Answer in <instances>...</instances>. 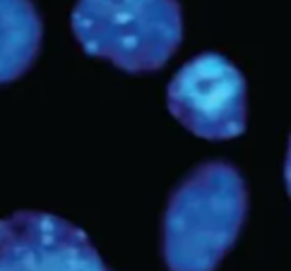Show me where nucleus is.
<instances>
[{
    "mask_svg": "<svg viewBox=\"0 0 291 271\" xmlns=\"http://www.w3.org/2000/svg\"><path fill=\"white\" fill-rule=\"evenodd\" d=\"M166 106L193 135L212 142L238 137L248 120L246 77L224 55H195L171 77Z\"/></svg>",
    "mask_w": 291,
    "mask_h": 271,
    "instance_id": "obj_3",
    "label": "nucleus"
},
{
    "mask_svg": "<svg viewBox=\"0 0 291 271\" xmlns=\"http://www.w3.org/2000/svg\"><path fill=\"white\" fill-rule=\"evenodd\" d=\"M248 216V188L226 161L193 168L171 192L161 250L169 271H214L231 250Z\"/></svg>",
    "mask_w": 291,
    "mask_h": 271,
    "instance_id": "obj_1",
    "label": "nucleus"
},
{
    "mask_svg": "<svg viewBox=\"0 0 291 271\" xmlns=\"http://www.w3.org/2000/svg\"><path fill=\"white\" fill-rule=\"evenodd\" d=\"M0 271H111L87 233L48 211L0 218Z\"/></svg>",
    "mask_w": 291,
    "mask_h": 271,
    "instance_id": "obj_4",
    "label": "nucleus"
},
{
    "mask_svg": "<svg viewBox=\"0 0 291 271\" xmlns=\"http://www.w3.org/2000/svg\"><path fill=\"white\" fill-rule=\"evenodd\" d=\"M44 41V20L31 0H0V84L22 77Z\"/></svg>",
    "mask_w": 291,
    "mask_h": 271,
    "instance_id": "obj_5",
    "label": "nucleus"
},
{
    "mask_svg": "<svg viewBox=\"0 0 291 271\" xmlns=\"http://www.w3.org/2000/svg\"><path fill=\"white\" fill-rule=\"evenodd\" d=\"M70 22L89 55L133 75L161 70L183 39L178 0H77Z\"/></svg>",
    "mask_w": 291,
    "mask_h": 271,
    "instance_id": "obj_2",
    "label": "nucleus"
}]
</instances>
